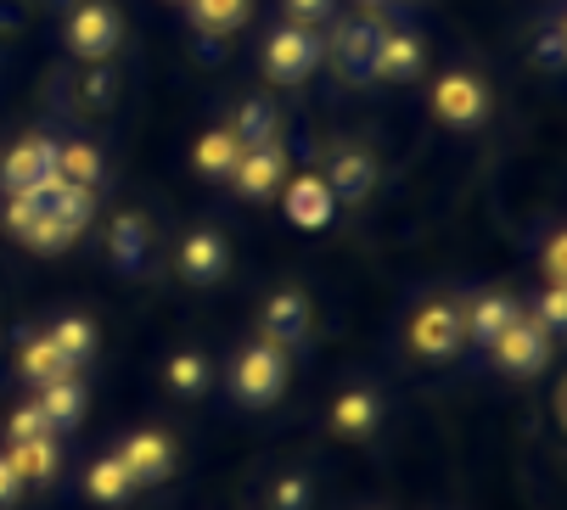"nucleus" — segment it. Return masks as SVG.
Listing matches in <instances>:
<instances>
[{
	"label": "nucleus",
	"instance_id": "obj_1",
	"mask_svg": "<svg viewBox=\"0 0 567 510\" xmlns=\"http://www.w3.org/2000/svg\"><path fill=\"white\" fill-rule=\"evenodd\" d=\"M320 62H327V40H315L303 23L276 29L270 45H265V73H270L276 84H303Z\"/></svg>",
	"mask_w": 567,
	"mask_h": 510
},
{
	"label": "nucleus",
	"instance_id": "obj_2",
	"mask_svg": "<svg viewBox=\"0 0 567 510\" xmlns=\"http://www.w3.org/2000/svg\"><path fill=\"white\" fill-rule=\"evenodd\" d=\"M230 387H236L241 404H270V398H281V387H287V354L270 348V343L241 348L236 365H230Z\"/></svg>",
	"mask_w": 567,
	"mask_h": 510
},
{
	"label": "nucleus",
	"instance_id": "obj_3",
	"mask_svg": "<svg viewBox=\"0 0 567 510\" xmlns=\"http://www.w3.org/2000/svg\"><path fill=\"white\" fill-rule=\"evenodd\" d=\"M489 348H495L501 371H512V376H534V371H545V360H550V331H545L539 320L517 314Z\"/></svg>",
	"mask_w": 567,
	"mask_h": 510
},
{
	"label": "nucleus",
	"instance_id": "obj_4",
	"mask_svg": "<svg viewBox=\"0 0 567 510\" xmlns=\"http://www.w3.org/2000/svg\"><path fill=\"white\" fill-rule=\"evenodd\" d=\"M377 45H382V29L371 18H354L327 40V56L349 84H365V79H377Z\"/></svg>",
	"mask_w": 567,
	"mask_h": 510
},
{
	"label": "nucleus",
	"instance_id": "obj_5",
	"mask_svg": "<svg viewBox=\"0 0 567 510\" xmlns=\"http://www.w3.org/2000/svg\"><path fill=\"white\" fill-rule=\"evenodd\" d=\"M113 45H118V12L107 0H85V7L68 18V51L85 56V62H102V56H113Z\"/></svg>",
	"mask_w": 567,
	"mask_h": 510
},
{
	"label": "nucleus",
	"instance_id": "obj_6",
	"mask_svg": "<svg viewBox=\"0 0 567 510\" xmlns=\"http://www.w3.org/2000/svg\"><path fill=\"white\" fill-rule=\"evenodd\" d=\"M0 180H7L12 197H34L56 180V146L51 140H23L12 146V157L0 163Z\"/></svg>",
	"mask_w": 567,
	"mask_h": 510
},
{
	"label": "nucleus",
	"instance_id": "obj_7",
	"mask_svg": "<svg viewBox=\"0 0 567 510\" xmlns=\"http://www.w3.org/2000/svg\"><path fill=\"white\" fill-rule=\"evenodd\" d=\"M411 336H416V348H422L427 360H450V354H455V348L466 343V325H461V309H455V303H427V309L416 314Z\"/></svg>",
	"mask_w": 567,
	"mask_h": 510
},
{
	"label": "nucleus",
	"instance_id": "obj_8",
	"mask_svg": "<svg viewBox=\"0 0 567 510\" xmlns=\"http://www.w3.org/2000/svg\"><path fill=\"white\" fill-rule=\"evenodd\" d=\"M281 175H287V157H281V146H248V152L236 157V168H230L236 191L248 197V202H265V197L281 186Z\"/></svg>",
	"mask_w": 567,
	"mask_h": 510
},
{
	"label": "nucleus",
	"instance_id": "obj_9",
	"mask_svg": "<svg viewBox=\"0 0 567 510\" xmlns=\"http://www.w3.org/2000/svg\"><path fill=\"white\" fill-rule=\"evenodd\" d=\"M433 113L444 118V124H477L483 113H489V96H483V84L472 79V73H444L439 79V91H433Z\"/></svg>",
	"mask_w": 567,
	"mask_h": 510
},
{
	"label": "nucleus",
	"instance_id": "obj_10",
	"mask_svg": "<svg viewBox=\"0 0 567 510\" xmlns=\"http://www.w3.org/2000/svg\"><path fill=\"white\" fill-rule=\"evenodd\" d=\"M303 336H309V298L287 287V292H276V298L265 303V343L287 354V348L303 343Z\"/></svg>",
	"mask_w": 567,
	"mask_h": 510
},
{
	"label": "nucleus",
	"instance_id": "obj_11",
	"mask_svg": "<svg viewBox=\"0 0 567 510\" xmlns=\"http://www.w3.org/2000/svg\"><path fill=\"white\" fill-rule=\"evenodd\" d=\"M118 460H124L130 482H164V477L175 471V449H169L164 433H135V438H124Z\"/></svg>",
	"mask_w": 567,
	"mask_h": 510
},
{
	"label": "nucleus",
	"instance_id": "obj_12",
	"mask_svg": "<svg viewBox=\"0 0 567 510\" xmlns=\"http://www.w3.org/2000/svg\"><path fill=\"white\" fill-rule=\"evenodd\" d=\"M332 208H338V197H332V186L320 180V175H303V180L287 186V219L303 225V230H327L332 225Z\"/></svg>",
	"mask_w": 567,
	"mask_h": 510
},
{
	"label": "nucleus",
	"instance_id": "obj_13",
	"mask_svg": "<svg viewBox=\"0 0 567 510\" xmlns=\"http://www.w3.org/2000/svg\"><path fill=\"white\" fill-rule=\"evenodd\" d=\"M225 264H230V252H225L219 230H192V236H186V247H181V275H186L192 287H214V281L225 275Z\"/></svg>",
	"mask_w": 567,
	"mask_h": 510
},
{
	"label": "nucleus",
	"instance_id": "obj_14",
	"mask_svg": "<svg viewBox=\"0 0 567 510\" xmlns=\"http://www.w3.org/2000/svg\"><path fill=\"white\" fill-rule=\"evenodd\" d=\"M34 202H40V214H51V219H62V225H73V230H85V225H91V208H96V191L56 175L45 191H34Z\"/></svg>",
	"mask_w": 567,
	"mask_h": 510
},
{
	"label": "nucleus",
	"instance_id": "obj_15",
	"mask_svg": "<svg viewBox=\"0 0 567 510\" xmlns=\"http://www.w3.org/2000/svg\"><path fill=\"white\" fill-rule=\"evenodd\" d=\"M327 186H332L338 202H365L371 186H377V157H371V152H338Z\"/></svg>",
	"mask_w": 567,
	"mask_h": 510
},
{
	"label": "nucleus",
	"instance_id": "obj_16",
	"mask_svg": "<svg viewBox=\"0 0 567 510\" xmlns=\"http://www.w3.org/2000/svg\"><path fill=\"white\" fill-rule=\"evenodd\" d=\"M34 404L45 409V420H51V433H68V427H79V420H85V387H79V376L45 382Z\"/></svg>",
	"mask_w": 567,
	"mask_h": 510
},
{
	"label": "nucleus",
	"instance_id": "obj_17",
	"mask_svg": "<svg viewBox=\"0 0 567 510\" xmlns=\"http://www.w3.org/2000/svg\"><path fill=\"white\" fill-rule=\"evenodd\" d=\"M422 62H427V51H422L416 34H393V29H382V45H377V79H416Z\"/></svg>",
	"mask_w": 567,
	"mask_h": 510
},
{
	"label": "nucleus",
	"instance_id": "obj_18",
	"mask_svg": "<svg viewBox=\"0 0 567 510\" xmlns=\"http://www.w3.org/2000/svg\"><path fill=\"white\" fill-rule=\"evenodd\" d=\"M523 309L506 298V292H489V298H477L466 314H461V325H466V336H477V343H495V336L517 320Z\"/></svg>",
	"mask_w": 567,
	"mask_h": 510
},
{
	"label": "nucleus",
	"instance_id": "obj_19",
	"mask_svg": "<svg viewBox=\"0 0 567 510\" xmlns=\"http://www.w3.org/2000/svg\"><path fill=\"white\" fill-rule=\"evenodd\" d=\"M12 471L23 477V482H51L56 477V466H62V455H56V438L45 433V438H23V444H12Z\"/></svg>",
	"mask_w": 567,
	"mask_h": 510
},
{
	"label": "nucleus",
	"instance_id": "obj_20",
	"mask_svg": "<svg viewBox=\"0 0 567 510\" xmlns=\"http://www.w3.org/2000/svg\"><path fill=\"white\" fill-rule=\"evenodd\" d=\"M230 135L241 140V152H248V146H276V135H281V118H276V107H270V102H248V107L236 113Z\"/></svg>",
	"mask_w": 567,
	"mask_h": 510
},
{
	"label": "nucleus",
	"instance_id": "obj_21",
	"mask_svg": "<svg viewBox=\"0 0 567 510\" xmlns=\"http://www.w3.org/2000/svg\"><path fill=\"white\" fill-rule=\"evenodd\" d=\"M23 376L34 382V387H45V382H62V376H73V360L51 343V336H34V343L23 348Z\"/></svg>",
	"mask_w": 567,
	"mask_h": 510
},
{
	"label": "nucleus",
	"instance_id": "obj_22",
	"mask_svg": "<svg viewBox=\"0 0 567 510\" xmlns=\"http://www.w3.org/2000/svg\"><path fill=\"white\" fill-rule=\"evenodd\" d=\"M56 175L73 180V186H91V191H96V180H102V152H96L91 140H68V146H56Z\"/></svg>",
	"mask_w": 567,
	"mask_h": 510
},
{
	"label": "nucleus",
	"instance_id": "obj_23",
	"mask_svg": "<svg viewBox=\"0 0 567 510\" xmlns=\"http://www.w3.org/2000/svg\"><path fill=\"white\" fill-rule=\"evenodd\" d=\"M377 420H382V404H377V393H343V398L332 404V427H338V433H349V438L371 433Z\"/></svg>",
	"mask_w": 567,
	"mask_h": 510
},
{
	"label": "nucleus",
	"instance_id": "obj_24",
	"mask_svg": "<svg viewBox=\"0 0 567 510\" xmlns=\"http://www.w3.org/2000/svg\"><path fill=\"white\" fill-rule=\"evenodd\" d=\"M130 488H135V482H130V471H124L118 455H107V460L91 466V499H96V504H124Z\"/></svg>",
	"mask_w": 567,
	"mask_h": 510
},
{
	"label": "nucleus",
	"instance_id": "obj_25",
	"mask_svg": "<svg viewBox=\"0 0 567 510\" xmlns=\"http://www.w3.org/2000/svg\"><path fill=\"white\" fill-rule=\"evenodd\" d=\"M236 157H241V140L230 129H214V135L197 140V168H203V175H230Z\"/></svg>",
	"mask_w": 567,
	"mask_h": 510
},
{
	"label": "nucleus",
	"instance_id": "obj_26",
	"mask_svg": "<svg viewBox=\"0 0 567 510\" xmlns=\"http://www.w3.org/2000/svg\"><path fill=\"white\" fill-rule=\"evenodd\" d=\"M192 18L203 34H225L236 23H248V0H192Z\"/></svg>",
	"mask_w": 567,
	"mask_h": 510
},
{
	"label": "nucleus",
	"instance_id": "obj_27",
	"mask_svg": "<svg viewBox=\"0 0 567 510\" xmlns=\"http://www.w3.org/2000/svg\"><path fill=\"white\" fill-rule=\"evenodd\" d=\"M113 259L124 264V275H135V270L146 264V225H141L135 214L113 225Z\"/></svg>",
	"mask_w": 567,
	"mask_h": 510
},
{
	"label": "nucleus",
	"instance_id": "obj_28",
	"mask_svg": "<svg viewBox=\"0 0 567 510\" xmlns=\"http://www.w3.org/2000/svg\"><path fill=\"white\" fill-rule=\"evenodd\" d=\"M51 343H56V348H62L73 365H85V354L96 348V325H91V320H79V314H73V320H56Z\"/></svg>",
	"mask_w": 567,
	"mask_h": 510
},
{
	"label": "nucleus",
	"instance_id": "obj_29",
	"mask_svg": "<svg viewBox=\"0 0 567 510\" xmlns=\"http://www.w3.org/2000/svg\"><path fill=\"white\" fill-rule=\"evenodd\" d=\"M23 241H29L34 252H62V247H73V241H79V230H73V225H62V219H51V214H40V219H34V230H29Z\"/></svg>",
	"mask_w": 567,
	"mask_h": 510
},
{
	"label": "nucleus",
	"instance_id": "obj_30",
	"mask_svg": "<svg viewBox=\"0 0 567 510\" xmlns=\"http://www.w3.org/2000/svg\"><path fill=\"white\" fill-rule=\"evenodd\" d=\"M169 387L175 393H203L208 387V360L203 354H175L169 360Z\"/></svg>",
	"mask_w": 567,
	"mask_h": 510
},
{
	"label": "nucleus",
	"instance_id": "obj_31",
	"mask_svg": "<svg viewBox=\"0 0 567 510\" xmlns=\"http://www.w3.org/2000/svg\"><path fill=\"white\" fill-rule=\"evenodd\" d=\"M270 510H309V477L287 471V477L270 488Z\"/></svg>",
	"mask_w": 567,
	"mask_h": 510
},
{
	"label": "nucleus",
	"instance_id": "obj_32",
	"mask_svg": "<svg viewBox=\"0 0 567 510\" xmlns=\"http://www.w3.org/2000/svg\"><path fill=\"white\" fill-rule=\"evenodd\" d=\"M7 433H12V444H23V438H45V433H51V420H45L40 404H29V409L12 415V427H7Z\"/></svg>",
	"mask_w": 567,
	"mask_h": 510
},
{
	"label": "nucleus",
	"instance_id": "obj_33",
	"mask_svg": "<svg viewBox=\"0 0 567 510\" xmlns=\"http://www.w3.org/2000/svg\"><path fill=\"white\" fill-rule=\"evenodd\" d=\"M34 219H40V202H34V197H12V202H7V225H12L18 241L34 230Z\"/></svg>",
	"mask_w": 567,
	"mask_h": 510
},
{
	"label": "nucleus",
	"instance_id": "obj_34",
	"mask_svg": "<svg viewBox=\"0 0 567 510\" xmlns=\"http://www.w3.org/2000/svg\"><path fill=\"white\" fill-rule=\"evenodd\" d=\"M539 325H545V331H561V325H567V298H561V287H550V292L539 298Z\"/></svg>",
	"mask_w": 567,
	"mask_h": 510
},
{
	"label": "nucleus",
	"instance_id": "obj_35",
	"mask_svg": "<svg viewBox=\"0 0 567 510\" xmlns=\"http://www.w3.org/2000/svg\"><path fill=\"white\" fill-rule=\"evenodd\" d=\"M327 12H332V0H287V18H292V23H303V29H309V23H320Z\"/></svg>",
	"mask_w": 567,
	"mask_h": 510
},
{
	"label": "nucleus",
	"instance_id": "obj_36",
	"mask_svg": "<svg viewBox=\"0 0 567 510\" xmlns=\"http://www.w3.org/2000/svg\"><path fill=\"white\" fill-rule=\"evenodd\" d=\"M18 493H23V477L12 471V460L0 455V510H12L18 504Z\"/></svg>",
	"mask_w": 567,
	"mask_h": 510
},
{
	"label": "nucleus",
	"instance_id": "obj_37",
	"mask_svg": "<svg viewBox=\"0 0 567 510\" xmlns=\"http://www.w3.org/2000/svg\"><path fill=\"white\" fill-rule=\"evenodd\" d=\"M539 62H545V67H556V62H561V23H550V29H545V40H539Z\"/></svg>",
	"mask_w": 567,
	"mask_h": 510
},
{
	"label": "nucleus",
	"instance_id": "obj_38",
	"mask_svg": "<svg viewBox=\"0 0 567 510\" xmlns=\"http://www.w3.org/2000/svg\"><path fill=\"white\" fill-rule=\"evenodd\" d=\"M545 264H550V275H561V236L550 241V252H545Z\"/></svg>",
	"mask_w": 567,
	"mask_h": 510
},
{
	"label": "nucleus",
	"instance_id": "obj_39",
	"mask_svg": "<svg viewBox=\"0 0 567 510\" xmlns=\"http://www.w3.org/2000/svg\"><path fill=\"white\" fill-rule=\"evenodd\" d=\"M360 7H382V0H360Z\"/></svg>",
	"mask_w": 567,
	"mask_h": 510
}]
</instances>
